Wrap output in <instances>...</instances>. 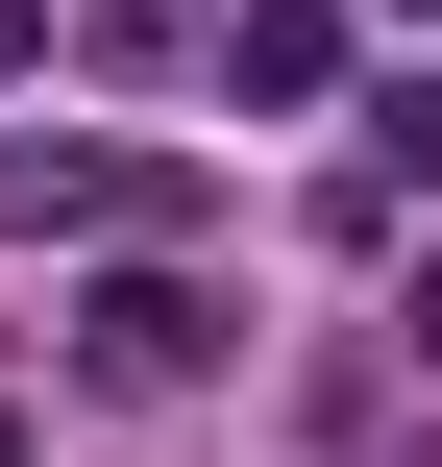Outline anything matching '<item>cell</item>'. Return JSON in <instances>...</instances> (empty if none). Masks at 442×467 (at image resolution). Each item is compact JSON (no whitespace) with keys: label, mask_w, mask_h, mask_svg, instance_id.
<instances>
[{"label":"cell","mask_w":442,"mask_h":467,"mask_svg":"<svg viewBox=\"0 0 442 467\" xmlns=\"http://www.w3.org/2000/svg\"><path fill=\"white\" fill-rule=\"evenodd\" d=\"M394 148H442V74H418V99H394Z\"/></svg>","instance_id":"277c9868"},{"label":"cell","mask_w":442,"mask_h":467,"mask_svg":"<svg viewBox=\"0 0 442 467\" xmlns=\"http://www.w3.org/2000/svg\"><path fill=\"white\" fill-rule=\"evenodd\" d=\"M0 74H25V0H0Z\"/></svg>","instance_id":"5b68a950"},{"label":"cell","mask_w":442,"mask_h":467,"mask_svg":"<svg viewBox=\"0 0 442 467\" xmlns=\"http://www.w3.org/2000/svg\"><path fill=\"white\" fill-rule=\"evenodd\" d=\"M221 99H271V123L344 99V0H246V25H221Z\"/></svg>","instance_id":"3957f363"},{"label":"cell","mask_w":442,"mask_h":467,"mask_svg":"<svg viewBox=\"0 0 442 467\" xmlns=\"http://www.w3.org/2000/svg\"><path fill=\"white\" fill-rule=\"evenodd\" d=\"M0 222H25V246H148V222H172V172H148V148L25 123V148H0Z\"/></svg>","instance_id":"7a4b0ae2"},{"label":"cell","mask_w":442,"mask_h":467,"mask_svg":"<svg viewBox=\"0 0 442 467\" xmlns=\"http://www.w3.org/2000/svg\"><path fill=\"white\" fill-rule=\"evenodd\" d=\"M74 369H98V394H197V369H221V296H197L172 246H123V271L74 296Z\"/></svg>","instance_id":"6da1fadb"},{"label":"cell","mask_w":442,"mask_h":467,"mask_svg":"<svg viewBox=\"0 0 442 467\" xmlns=\"http://www.w3.org/2000/svg\"><path fill=\"white\" fill-rule=\"evenodd\" d=\"M394 25H442V0H394Z\"/></svg>","instance_id":"8992f818"}]
</instances>
